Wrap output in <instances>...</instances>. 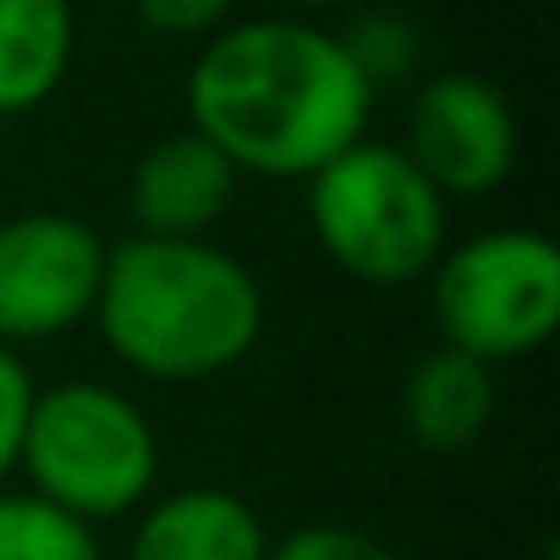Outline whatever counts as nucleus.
Instances as JSON below:
<instances>
[{"instance_id": "f257e3e1", "label": "nucleus", "mask_w": 560, "mask_h": 560, "mask_svg": "<svg viewBox=\"0 0 560 560\" xmlns=\"http://www.w3.org/2000/svg\"><path fill=\"white\" fill-rule=\"evenodd\" d=\"M374 89L330 28L253 18L203 39L187 72V127L236 171L308 182L369 127Z\"/></svg>"}, {"instance_id": "f03ea898", "label": "nucleus", "mask_w": 560, "mask_h": 560, "mask_svg": "<svg viewBox=\"0 0 560 560\" xmlns=\"http://www.w3.org/2000/svg\"><path fill=\"white\" fill-rule=\"evenodd\" d=\"M94 325L110 358L138 380L198 385L258 347L264 287L214 242L127 236L105 253Z\"/></svg>"}, {"instance_id": "7ed1b4c3", "label": "nucleus", "mask_w": 560, "mask_h": 560, "mask_svg": "<svg viewBox=\"0 0 560 560\" xmlns=\"http://www.w3.org/2000/svg\"><path fill=\"white\" fill-rule=\"evenodd\" d=\"M308 225L325 258L363 287H407L445 253V198L396 149L358 138L308 176Z\"/></svg>"}, {"instance_id": "20e7f679", "label": "nucleus", "mask_w": 560, "mask_h": 560, "mask_svg": "<svg viewBox=\"0 0 560 560\" xmlns=\"http://www.w3.org/2000/svg\"><path fill=\"white\" fill-rule=\"evenodd\" d=\"M18 467L50 505L94 522L127 516L154 494L160 434L149 412L100 380H67L34 396Z\"/></svg>"}, {"instance_id": "39448f33", "label": "nucleus", "mask_w": 560, "mask_h": 560, "mask_svg": "<svg viewBox=\"0 0 560 560\" xmlns=\"http://www.w3.org/2000/svg\"><path fill=\"white\" fill-rule=\"evenodd\" d=\"M440 347L478 363H516L560 330V247L544 231L500 225L445 247L429 269Z\"/></svg>"}, {"instance_id": "423d86ee", "label": "nucleus", "mask_w": 560, "mask_h": 560, "mask_svg": "<svg viewBox=\"0 0 560 560\" xmlns=\"http://www.w3.org/2000/svg\"><path fill=\"white\" fill-rule=\"evenodd\" d=\"M105 236L61 209L0 220V347L56 341L94 319L105 280Z\"/></svg>"}, {"instance_id": "0eeeda50", "label": "nucleus", "mask_w": 560, "mask_h": 560, "mask_svg": "<svg viewBox=\"0 0 560 560\" xmlns=\"http://www.w3.org/2000/svg\"><path fill=\"white\" fill-rule=\"evenodd\" d=\"M401 154L440 198H483L516 171V116L489 78L440 72L407 105Z\"/></svg>"}, {"instance_id": "6e6552de", "label": "nucleus", "mask_w": 560, "mask_h": 560, "mask_svg": "<svg viewBox=\"0 0 560 560\" xmlns=\"http://www.w3.org/2000/svg\"><path fill=\"white\" fill-rule=\"evenodd\" d=\"M242 171L192 127L154 138L127 182V209L138 236L160 242H209V231L231 214Z\"/></svg>"}, {"instance_id": "1a4fd4ad", "label": "nucleus", "mask_w": 560, "mask_h": 560, "mask_svg": "<svg viewBox=\"0 0 560 560\" xmlns=\"http://www.w3.org/2000/svg\"><path fill=\"white\" fill-rule=\"evenodd\" d=\"M127 560H269V533L242 494L198 483L138 516Z\"/></svg>"}, {"instance_id": "9d476101", "label": "nucleus", "mask_w": 560, "mask_h": 560, "mask_svg": "<svg viewBox=\"0 0 560 560\" xmlns=\"http://www.w3.org/2000/svg\"><path fill=\"white\" fill-rule=\"evenodd\" d=\"M494 418V369L478 358H462L451 347H434L412 363L401 385V423L423 451H467L483 440Z\"/></svg>"}, {"instance_id": "9b49d317", "label": "nucleus", "mask_w": 560, "mask_h": 560, "mask_svg": "<svg viewBox=\"0 0 560 560\" xmlns=\"http://www.w3.org/2000/svg\"><path fill=\"white\" fill-rule=\"evenodd\" d=\"M72 0H0V116L39 110L72 72Z\"/></svg>"}, {"instance_id": "f8f14e48", "label": "nucleus", "mask_w": 560, "mask_h": 560, "mask_svg": "<svg viewBox=\"0 0 560 560\" xmlns=\"http://www.w3.org/2000/svg\"><path fill=\"white\" fill-rule=\"evenodd\" d=\"M0 560H105L100 533L34 489H0Z\"/></svg>"}, {"instance_id": "ddd939ff", "label": "nucleus", "mask_w": 560, "mask_h": 560, "mask_svg": "<svg viewBox=\"0 0 560 560\" xmlns=\"http://www.w3.org/2000/svg\"><path fill=\"white\" fill-rule=\"evenodd\" d=\"M336 39H341L347 61L358 67V78H363L374 94L407 83V78L418 72V56H423L418 28H412L407 18H396V12H369V18H358V23H352L347 34H336Z\"/></svg>"}, {"instance_id": "4468645a", "label": "nucleus", "mask_w": 560, "mask_h": 560, "mask_svg": "<svg viewBox=\"0 0 560 560\" xmlns=\"http://www.w3.org/2000/svg\"><path fill=\"white\" fill-rule=\"evenodd\" d=\"M269 560H401L390 544H380L363 527H341V522H308L287 538L269 544Z\"/></svg>"}, {"instance_id": "2eb2a0df", "label": "nucleus", "mask_w": 560, "mask_h": 560, "mask_svg": "<svg viewBox=\"0 0 560 560\" xmlns=\"http://www.w3.org/2000/svg\"><path fill=\"white\" fill-rule=\"evenodd\" d=\"M34 369L23 363V352L0 347V478H7L23 456V434H28V412H34Z\"/></svg>"}, {"instance_id": "dca6fc26", "label": "nucleus", "mask_w": 560, "mask_h": 560, "mask_svg": "<svg viewBox=\"0 0 560 560\" xmlns=\"http://www.w3.org/2000/svg\"><path fill=\"white\" fill-rule=\"evenodd\" d=\"M138 23L160 39H214L231 28L236 0H132Z\"/></svg>"}, {"instance_id": "f3484780", "label": "nucleus", "mask_w": 560, "mask_h": 560, "mask_svg": "<svg viewBox=\"0 0 560 560\" xmlns=\"http://www.w3.org/2000/svg\"><path fill=\"white\" fill-rule=\"evenodd\" d=\"M292 7H303V12H330V7H347V0H292Z\"/></svg>"}]
</instances>
